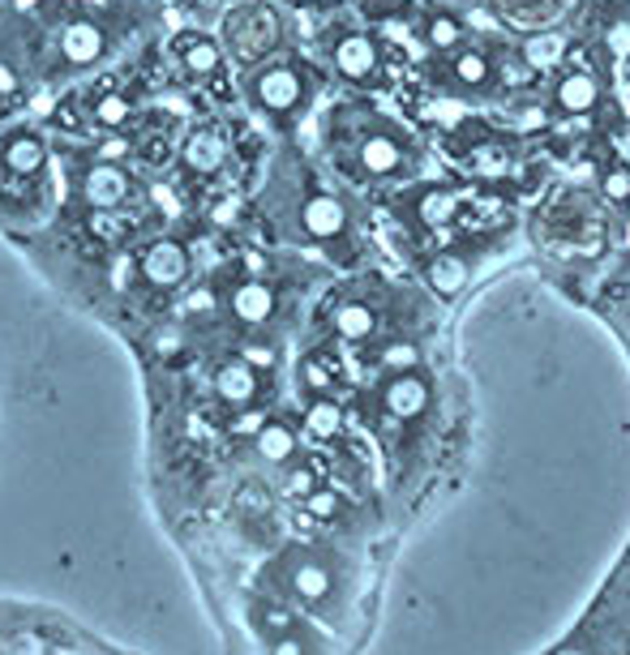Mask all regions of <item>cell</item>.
<instances>
[{
    "mask_svg": "<svg viewBox=\"0 0 630 655\" xmlns=\"http://www.w3.org/2000/svg\"><path fill=\"white\" fill-rule=\"evenodd\" d=\"M228 43L240 61H258L279 43V13L270 4H249L228 18Z\"/></svg>",
    "mask_w": 630,
    "mask_h": 655,
    "instance_id": "1",
    "label": "cell"
},
{
    "mask_svg": "<svg viewBox=\"0 0 630 655\" xmlns=\"http://www.w3.org/2000/svg\"><path fill=\"white\" fill-rule=\"evenodd\" d=\"M437 82H442L446 91H459V95H481V91H489V86L498 82V65H494V56H489L485 48L464 43L459 52H446V56H442Z\"/></svg>",
    "mask_w": 630,
    "mask_h": 655,
    "instance_id": "2",
    "label": "cell"
},
{
    "mask_svg": "<svg viewBox=\"0 0 630 655\" xmlns=\"http://www.w3.org/2000/svg\"><path fill=\"white\" fill-rule=\"evenodd\" d=\"M357 167L373 176V180H391V176H403L412 167V142L399 129H373L357 142Z\"/></svg>",
    "mask_w": 630,
    "mask_h": 655,
    "instance_id": "3",
    "label": "cell"
},
{
    "mask_svg": "<svg viewBox=\"0 0 630 655\" xmlns=\"http://www.w3.org/2000/svg\"><path fill=\"white\" fill-rule=\"evenodd\" d=\"M283 588H288V600L300 604V609H327L334 600V591H339V579H334L331 561L300 553V558L288 561Z\"/></svg>",
    "mask_w": 630,
    "mask_h": 655,
    "instance_id": "4",
    "label": "cell"
},
{
    "mask_svg": "<svg viewBox=\"0 0 630 655\" xmlns=\"http://www.w3.org/2000/svg\"><path fill=\"white\" fill-rule=\"evenodd\" d=\"M334 69L348 77V82H361V86H378L382 73H386V56H382V43L373 34H343L334 43Z\"/></svg>",
    "mask_w": 630,
    "mask_h": 655,
    "instance_id": "5",
    "label": "cell"
},
{
    "mask_svg": "<svg viewBox=\"0 0 630 655\" xmlns=\"http://www.w3.org/2000/svg\"><path fill=\"white\" fill-rule=\"evenodd\" d=\"M430 398H433V386L421 368L386 373V382H382V412L391 420H421L425 407H430Z\"/></svg>",
    "mask_w": 630,
    "mask_h": 655,
    "instance_id": "6",
    "label": "cell"
},
{
    "mask_svg": "<svg viewBox=\"0 0 630 655\" xmlns=\"http://www.w3.org/2000/svg\"><path fill=\"white\" fill-rule=\"evenodd\" d=\"M254 103L262 112H275V116H288L304 103V77H300L292 65H270L254 77Z\"/></svg>",
    "mask_w": 630,
    "mask_h": 655,
    "instance_id": "7",
    "label": "cell"
},
{
    "mask_svg": "<svg viewBox=\"0 0 630 655\" xmlns=\"http://www.w3.org/2000/svg\"><path fill=\"white\" fill-rule=\"evenodd\" d=\"M300 228L309 240H322V245H334L348 236V206L334 194H309L304 206H300Z\"/></svg>",
    "mask_w": 630,
    "mask_h": 655,
    "instance_id": "8",
    "label": "cell"
},
{
    "mask_svg": "<svg viewBox=\"0 0 630 655\" xmlns=\"http://www.w3.org/2000/svg\"><path fill=\"white\" fill-rule=\"evenodd\" d=\"M600 103V77L592 69H566L554 82V112L562 116H588Z\"/></svg>",
    "mask_w": 630,
    "mask_h": 655,
    "instance_id": "9",
    "label": "cell"
},
{
    "mask_svg": "<svg viewBox=\"0 0 630 655\" xmlns=\"http://www.w3.org/2000/svg\"><path fill=\"white\" fill-rule=\"evenodd\" d=\"M142 274H146L155 288H176V283H185V274H189V253H185V245H176V240H155V245L142 253Z\"/></svg>",
    "mask_w": 630,
    "mask_h": 655,
    "instance_id": "10",
    "label": "cell"
},
{
    "mask_svg": "<svg viewBox=\"0 0 630 655\" xmlns=\"http://www.w3.org/2000/svg\"><path fill=\"white\" fill-rule=\"evenodd\" d=\"M459 210H464V189H451V185H430V189H421L416 201H412L416 223H425L433 231L451 228L459 219Z\"/></svg>",
    "mask_w": 630,
    "mask_h": 655,
    "instance_id": "11",
    "label": "cell"
},
{
    "mask_svg": "<svg viewBox=\"0 0 630 655\" xmlns=\"http://www.w3.org/2000/svg\"><path fill=\"white\" fill-rule=\"evenodd\" d=\"M258 391H262V382H258V368L249 361L219 364V373H215V394H219L228 407H254V403H258Z\"/></svg>",
    "mask_w": 630,
    "mask_h": 655,
    "instance_id": "12",
    "label": "cell"
},
{
    "mask_svg": "<svg viewBox=\"0 0 630 655\" xmlns=\"http://www.w3.org/2000/svg\"><path fill=\"white\" fill-rule=\"evenodd\" d=\"M130 189H133V180L112 164H95L86 171V180H82V194H86V201H91L95 210H116V206L130 197Z\"/></svg>",
    "mask_w": 630,
    "mask_h": 655,
    "instance_id": "13",
    "label": "cell"
},
{
    "mask_svg": "<svg viewBox=\"0 0 630 655\" xmlns=\"http://www.w3.org/2000/svg\"><path fill=\"white\" fill-rule=\"evenodd\" d=\"M180 159H185V167H189L194 176H215L219 167L228 164V142H224L215 129H198L185 137Z\"/></svg>",
    "mask_w": 630,
    "mask_h": 655,
    "instance_id": "14",
    "label": "cell"
},
{
    "mask_svg": "<svg viewBox=\"0 0 630 655\" xmlns=\"http://www.w3.org/2000/svg\"><path fill=\"white\" fill-rule=\"evenodd\" d=\"M425 279H430V288L437 295H459L467 288V279H472V253L464 249H446V253H437L425 270Z\"/></svg>",
    "mask_w": 630,
    "mask_h": 655,
    "instance_id": "15",
    "label": "cell"
},
{
    "mask_svg": "<svg viewBox=\"0 0 630 655\" xmlns=\"http://www.w3.org/2000/svg\"><path fill=\"white\" fill-rule=\"evenodd\" d=\"M61 56H65L69 65H95L103 56V31L95 22H69L65 31H61Z\"/></svg>",
    "mask_w": 630,
    "mask_h": 655,
    "instance_id": "16",
    "label": "cell"
},
{
    "mask_svg": "<svg viewBox=\"0 0 630 655\" xmlns=\"http://www.w3.org/2000/svg\"><path fill=\"white\" fill-rule=\"evenodd\" d=\"M331 326L343 343H365V339L378 334V313H373V304H365V300H343L334 309Z\"/></svg>",
    "mask_w": 630,
    "mask_h": 655,
    "instance_id": "17",
    "label": "cell"
},
{
    "mask_svg": "<svg viewBox=\"0 0 630 655\" xmlns=\"http://www.w3.org/2000/svg\"><path fill=\"white\" fill-rule=\"evenodd\" d=\"M254 450H258V459L275 462V467H288V462L297 459V428L283 425V420H266L254 433Z\"/></svg>",
    "mask_w": 630,
    "mask_h": 655,
    "instance_id": "18",
    "label": "cell"
},
{
    "mask_svg": "<svg viewBox=\"0 0 630 655\" xmlns=\"http://www.w3.org/2000/svg\"><path fill=\"white\" fill-rule=\"evenodd\" d=\"M519 56H524V65L536 69V73H545V69H558L566 56V34L562 31H549V27H540V31H531L524 43H519Z\"/></svg>",
    "mask_w": 630,
    "mask_h": 655,
    "instance_id": "19",
    "label": "cell"
},
{
    "mask_svg": "<svg viewBox=\"0 0 630 655\" xmlns=\"http://www.w3.org/2000/svg\"><path fill=\"white\" fill-rule=\"evenodd\" d=\"M233 313L245 326H262L266 318L275 313V292L266 288L262 279H249L233 292Z\"/></svg>",
    "mask_w": 630,
    "mask_h": 655,
    "instance_id": "20",
    "label": "cell"
},
{
    "mask_svg": "<svg viewBox=\"0 0 630 655\" xmlns=\"http://www.w3.org/2000/svg\"><path fill=\"white\" fill-rule=\"evenodd\" d=\"M425 43H430L437 56H446V52H459L467 43V27L459 13H451V9H437L425 18Z\"/></svg>",
    "mask_w": 630,
    "mask_h": 655,
    "instance_id": "21",
    "label": "cell"
},
{
    "mask_svg": "<svg viewBox=\"0 0 630 655\" xmlns=\"http://www.w3.org/2000/svg\"><path fill=\"white\" fill-rule=\"evenodd\" d=\"M0 159H4V167H9L13 176H34V171L43 167V159H48V150H43V142H39L34 133H18V137L4 142Z\"/></svg>",
    "mask_w": 630,
    "mask_h": 655,
    "instance_id": "22",
    "label": "cell"
},
{
    "mask_svg": "<svg viewBox=\"0 0 630 655\" xmlns=\"http://www.w3.org/2000/svg\"><path fill=\"white\" fill-rule=\"evenodd\" d=\"M570 0H498V9L510 18V22H519V27H531V31H540V27H549L558 13H562Z\"/></svg>",
    "mask_w": 630,
    "mask_h": 655,
    "instance_id": "23",
    "label": "cell"
},
{
    "mask_svg": "<svg viewBox=\"0 0 630 655\" xmlns=\"http://www.w3.org/2000/svg\"><path fill=\"white\" fill-rule=\"evenodd\" d=\"M180 61H185V69L194 77H210L219 69V61H224V52H219V43L210 34H185L180 39Z\"/></svg>",
    "mask_w": 630,
    "mask_h": 655,
    "instance_id": "24",
    "label": "cell"
},
{
    "mask_svg": "<svg viewBox=\"0 0 630 655\" xmlns=\"http://www.w3.org/2000/svg\"><path fill=\"white\" fill-rule=\"evenodd\" d=\"M304 433H309L313 441H334V437L343 433V407H339L334 398H313V403L304 407Z\"/></svg>",
    "mask_w": 630,
    "mask_h": 655,
    "instance_id": "25",
    "label": "cell"
},
{
    "mask_svg": "<svg viewBox=\"0 0 630 655\" xmlns=\"http://www.w3.org/2000/svg\"><path fill=\"white\" fill-rule=\"evenodd\" d=\"M266 655H313V643L304 634V625L292 622L283 630H270L266 634Z\"/></svg>",
    "mask_w": 630,
    "mask_h": 655,
    "instance_id": "26",
    "label": "cell"
},
{
    "mask_svg": "<svg viewBox=\"0 0 630 655\" xmlns=\"http://www.w3.org/2000/svg\"><path fill=\"white\" fill-rule=\"evenodd\" d=\"M421 364V347L416 343H386L382 352H378V368L382 373H407V368H416Z\"/></svg>",
    "mask_w": 630,
    "mask_h": 655,
    "instance_id": "27",
    "label": "cell"
},
{
    "mask_svg": "<svg viewBox=\"0 0 630 655\" xmlns=\"http://www.w3.org/2000/svg\"><path fill=\"white\" fill-rule=\"evenodd\" d=\"M91 116H95V125H103V129H121V125H130L133 107L125 95H103L95 98V112Z\"/></svg>",
    "mask_w": 630,
    "mask_h": 655,
    "instance_id": "28",
    "label": "cell"
},
{
    "mask_svg": "<svg viewBox=\"0 0 630 655\" xmlns=\"http://www.w3.org/2000/svg\"><path fill=\"white\" fill-rule=\"evenodd\" d=\"M605 48H609L618 61H630V13L613 18V22L605 27Z\"/></svg>",
    "mask_w": 630,
    "mask_h": 655,
    "instance_id": "29",
    "label": "cell"
},
{
    "mask_svg": "<svg viewBox=\"0 0 630 655\" xmlns=\"http://www.w3.org/2000/svg\"><path fill=\"white\" fill-rule=\"evenodd\" d=\"M304 510L313 514V519H334L339 514V492L334 489H313L304 497Z\"/></svg>",
    "mask_w": 630,
    "mask_h": 655,
    "instance_id": "30",
    "label": "cell"
},
{
    "mask_svg": "<svg viewBox=\"0 0 630 655\" xmlns=\"http://www.w3.org/2000/svg\"><path fill=\"white\" fill-rule=\"evenodd\" d=\"M283 489H288V497H309V492L318 489V476H313V467H292L288 471V480H283Z\"/></svg>",
    "mask_w": 630,
    "mask_h": 655,
    "instance_id": "31",
    "label": "cell"
},
{
    "mask_svg": "<svg viewBox=\"0 0 630 655\" xmlns=\"http://www.w3.org/2000/svg\"><path fill=\"white\" fill-rule=\"evenodd\" d=\"M605 197H609V201H618V206H627L630 201V171L627 167L605 171Z\"/></svg>",
    "mask_w": 630,
    "mask_h": 655,
    "instance_id": "32",
    "label": "cell"
},
{
    "mask_svg": "<svg viewBox=\"0 0 630 655\" xmlns=\"http://www.w3.org/2000/svg\"><path fill=\"white\" fill-rule=\"evenodd\" d=\"M43 652H48V647H43V638H39V634H31V630L13 638V655H43Z\"/></svg>",
    "mask_w": 630,
    "mask_h": 655,
    "instance_id": "33",
    "label": "cell"
},
{
    "mask_svg": "<svg viewBox=\"0 0 630 655\" xmlns=\"http://www.w3.org/2000/svg\"><path fill=\"white\" fill-rule=\"evenodd\" d=\"M266 425V416L262 412H245V416H240V420H236V433H258V428Z\"/></svg>",
    "mask_w": 630,
    "mask_h": 655,
    "instance_id": "34",
    "label": "cell"
},
{
    "mask_svg": "<svg viewBox=\"0 0 630 655\" xmlns=\"http://www.w3.org/2000/svg\"><path fill=\"white\" fill-rule=\"evenodd\" d=\"M91 228L100 231V236H107V240H116V236H121V223H112V215H100V219H91Z\"/></svg>",
    "mask_w": 630,
    "mask_h": 655,
    "instance_id": "35",
    "label": "cell"
},
{
    "mask_svg": "<svg viewBox=\"0 0 630 655\" xmlns=\"http://www.w3.org/2000/svg\"><path fill=\"white\" fill-rule=\"evenodd\" d=\"M9 91H18V77L9 65H0V95H9Z\"/></svg>",
    "mask_w": 630,
    "mask_h": 655,
    "instance_id": "36",
    "label": "cell"
},
{
    "mask_svg": "<svg viewBox=\"0 0 630 655\" xmlns=\"http://www.w3.org/2000/svg\"><path fill=\"white\" fill-rule=\"evenodd\" d=\"M215 219H219V223H233V219H236V206H219V210H215Z\"/></svg>",
    "mask_w": 630,
    "mask_h": 655,
    "instance_id": "37",
    "label": "cell"
},
{
    "mask_svg": "<svg viewBox=\"0 0 630 655\" xmlns=\"http://www.w3.org/2000/svg\"><path fill=\"white\" fill-rule=\"evenodd\" d=\"M0 150H4V146H0Z\"/></svg>",
    "mask_w": 630,
    "mask_h": 655,
    "instance_id": "38",
    "label": "cell"
}]
</instances>
